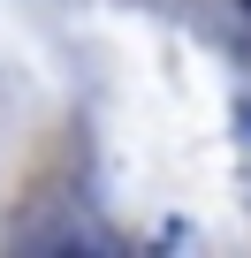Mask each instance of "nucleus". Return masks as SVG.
Returning a JSON list of instances; mask_svg holds the SVG:
<instances>
[{
  "label": "nucleus",
  "instance_id": "obj_1",
  "mask_svg": "<svg viewBox=\"0 0 251 258\" xmlns=\"http://www.w3.org/2000/svg\"><path fill=\"white\" fill-rule=\"evenodd\" d=\"M236 121H243V129H251V106H236Z\"/></svg>",
  "mask_w": 251,
  "mask_h": 258
},
{
  "label": "nucleus",
  "instance_id": "obj_2",
  "mask_svg": "<svg viewBox=\"0 0 251 258\" xmlns=\"http://www.w3.org/2000/svg\"><path fill=\"white\" fill-rule=\"evenodd\" d=\"M243 16H251V0H243Z\"/></svg>",
  "mask_w": 251,
  "mask_h": 258
}]
</instances>
